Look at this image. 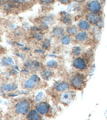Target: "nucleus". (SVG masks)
Returning a JSON list of instances; mask_svg holds the SVG:
<instances>
[{
    "instance_id": "1a4fd4ad",
    "label": "nucleus",
    "mask_w": 107,
    "mask_h": 120,
    "mask_svg": "<svg viewBox=\"0 0 107 120\" xmlns=\"http://www.w3.org/2000/svg\"><path fill=\"white\" fill-rule=\"evenodd\" d=\"M68 87L69 85L68 83L64 82L57 83L55 84V86L56 90L59 91H62L67 90L68 89Z\"/></svg>"
},
{
    "instance_id": "f03ea898",
    "label": "nucleus",
    "mask_w": 107,
    "mask_h": 120,
    "mask_svg": "<svg viewBox=\"0 0 107 120\" xmlns=\"http://www.w3.org/2000/svg\"><path fill=\"white\" fill-rule=\"evenodd\" d=\"M75 96V94L74 91H66L61 94L60 99L63 103L69 104L74 100Z\"/></svg>"
},
{
    "instance_id": "20e7f679",
    "label": "nucleus",
    "mask_w": 107,
    "mask_h": 120,
    "mask_svg": "<svg viewBox=\"0 0 107 120\" xmlns=\"http://www.w3.org/2000/svg\"><path fill=\"white\" fill-rule=\"evenodd\" d=\"M88 8L91 13L97 14L100 11L101 9V4L97 0H93L88 4Z\"/></svg>"
},
{
    "instance_id": "bb28decb",
    "label": "nucleus",
    "mask_w": 107,
    "mask_h": 120,
    "mask_svg": "<svg viewBox=\"0 0 107 120\" xmlns=\"http://www.w3.org/2000/svg\"><path fill=\"white\" fill-rule=\"evenodd\" d=\"M60 2L63 4H67L70 2L71 0H58Z\"/></svg>"
},
{
    "instance_id": "ddd939ff",
    "label": "nucleus",
    "mask_w": 107,
    "mask_h": 120,
    "mask_svg": "<svg viewBox=\"0 0 107 120\" xmlns=\"http://www.w3.org/2000/svg\"><path fill=\"white\" fill-rule=\"evenodd\" d=\"M88 35L87 33L84 32H81L79 33L76 35V39L78 41H83L86 40L87 38Z\"/></svg>"
},
{
    "instance_id": "39448f33",
    "label": "nucleus",
    "mask_w": 107,
    "mask_h": 120,
    "mask_svg": "<svg viewBox=\"0 0 107 120\" xmlns=\"http://www.w3.org/2000/svg\"><path fill=\"white\" fill-rule=\"evenodd\" d=\"M39 78L36 75H33L24 84L25 87L27 88H31L34 87L38 83Z\"/></svg>"
},
{
    "instance_id": "5701e85b",
    "label": "nucleus",
    "mask_w": 107,
    "mask_h": 120,
    "mask_svg": "<svg viewBox=\"0 0 107 120\" xmlns=\"http://www.w3.org/2000/svg\"><path fill=\"white\" fill-rule=\"evenodd\" d=\"M81 50V49L79 47H76L73 49V53L75 55H78L80 53Z\"/></svg>"
},
{
    "instance_id": "0eeeda50",
    "label": "nucleus",
    "mask_w": 107,
    "mask_h": 120,
    "mask_svg": "<svg viewBox=\"0 0 107 120\" xmlns=\"http://www.w3.org/2000/svg\"><path fill=\"white\" fill-rule=\"evenodd\" d=\"M86 19L91 24H95L99 22L100 17L97 14L92 13L86 15Z\"/></svg>"
},
{
    "instance_id": "b1692460",
    "label": "nucleus",
    "mask_w": 107,
    "mask_h": 120,
    "mask_svg": "<svg viewBox=\"0 0 107 120\" xmlns=\"http://www.w3.org/2000/svg\"><path fill=\"white\" fill-rule=\"evenodd\" d=\"M43 36L42 35L39 33H36L34 35V38L37 40H42L43 38Z\"/></svg>"
},
{
    "instance_id": "9d476101",
    "label": "nucleus",
    "mask_w": 107,
    "mask_h": 120,
    "mask_svg": "<svg viewBox=\"0 0 107 120\" xmlns=\"http://www.w3.org/2000/svg\"><path fill=\"white\" fill-rule=\"evenodd\" d=\"M52 20V18L50 16L45 17L42 20L41 26L45 29L48 28L49 24L51 22Z\"/></svg>"
},
{
    "instance_id": "f257e3e1",
    "label": "nucleus",
    "mask_w": 107,
    "mask_h": 120,
    "mask_svg": "<svg viewBox=\"0 0 107 120\" xmlns=\"http://www.w3.org/2000/svg\"><path fill=\"white\" fill-rule=\"evenodd\" d=\"M71 85L76 89H81L84 86V77L79 74H76L72 76L70 79Z\"/></svg>"
},
{
    "instance_id": "c85d7f7f",
    "label": "nucleus",
    "mask_w": 107,
    "mask_h": 120,
    "mask_svg": "<svg viewBox=\"0 0 107 120\" xmlns=\"http://www.w3.org/2000/svg\"><path fill=\"white\" fill-rule=\"evenodd\" d=\"M34 52L36 53H44V50L41 49H36Z\"/></svg>"
},
{
    "instance_id": "6ab92c4d",
    "label": "nucleus",
    "mask_w": 107,
    "mask_h": 120,
    "mask_svg": "<svg viewBox=\"0 0 107 120\" xmlns=\"http://www.w3.org/2000/svg\"><path fill=\"white\" fill-rule=\"evenodd\" d=\"M17 88V86L15 85L8 84L4 85L3 87L4 90H16Z\"/></svg>"
},
{
    "instance_id": "f3484780",
    "label": "nucleus",
    "mask_w": 107,
    "mask_h": 120,
    "mask_svg": "<svg viewBox=\"0 0 107 120\" xmlns=\"http://www.w3.org/2000/svg\"><path fill=\"white\" fill-rule=\"evenodd\" d=\"M3 64L6 65H11L14 64L12 58H4L2 60Z\"/></svg>"
},
{
    "instance_id": "393cba45",
    "label": "nucleus",
    "mask_w": 107,
    "mask_h": 120,
    "mask_svg": "<svg viewBox=\"0 0 107 120\" xmlns=\"http://www.w3.org/2000/svg\"><path fill=\"white\" fill-rule=\"evenodd\" d=\"M43 96H44V93L42 92H40L36 96V100L37 101H40L41 99L43 98Z\"/></svg>"
},
{
    "instance_id": "a211bd4d",
    "label": "nucleus",
    "mask_w": 107,
    "mask_h": 120,
    "mask_svg": "<svg viewBox=\"0 0 107 120\" xmlns=\"http://www.w3.org/2000/svg\"><path fill=\"white\" fill-rule=\"evenodd\" d=\"M61 41L63 44L67 45L70 43L71 39H70V38L69 36L65 35L62 38Z\"/></svg>"
},
{
    "instance_id": "f8f14e48",
    "label": "nucleus",
    "mask_w": 107,
    "mask_h": 120,
    "mask_svg": "<svg viewBox=\"0 0 107 120\" xmlns=\"http://www.w3.org/2000/svg\"><path fill=\"white\" fill-rule=\"evenodd\" d=\"M28 118L31 120H38L40 119V116L35 110H32L29 112Z\"/></svg>"
},
{
    "instance_id": "c756f323",
    "label": "nucleus",
    "mask_w": 107,
    "mask_h": 120,
    "mask_svg": "<svg viewBox=\"0 0 107 120\" xmlns=\"http://www.w3.org/2000/svg\"><path fill=\"white\" fill-rule=\"evenodd\" d=\"M41 28H39V27L35 26V27L32 28V30L33 31H39L41 30Z\"/></svg>"
},
{
    "instance_id": "423d86ee",
    "label": "nucleus",
    "mask_w": 107,
    "mask_h": 120,
    "mask_svg": "<svg viewBox=\"0 0 107 120\" xmlns=\"http://www.w3.org/2000/svg\"><path fill=\"white\" fill-rule=\"evenodd\" d=\"M73 64L74 67L80 70L85 69L87 66L86 62L84 60L80 57L75 59L73 62Z\"/></svg>"
},
{
    "instance_id": "a878e982",
    "label": "nucleus",
    "mask_w": 107,
    "mask_h": 120,
    "mask_svg": "<svg viewBox=\"0 0 107 120\" xmlns=\"http://www.w3.org/2000/svg\"><path fill=\"white\" fill-rule=\"evenodd\" d=\"M53 0H40L41 2L44 4H48L52 2Z\"/></svg>"
},
{
    "instance_id": "aec40b11",
    "label": "nucleus",
    "mask_w": 107,
    "mask_h": 120,
    "mask_svg": "<svg viewBox=\"0 0 107 120\" xmlns=\"http://www.w3.org/2000/svg\"><path fill=\"white\" fill-rule=\"evenodd\" d=\"M66 31L69 34L74 35L77 33V30L75 27H72L67 28V29Z\"/></svg>"
},
{
    "instance_id": "dca6fc26",
    "label": "nucleus",
    "mask_w": 107,
    "mask_h": 120,
    "mask_svg": "<svg viewBox=\"0 0 107 120\" xmlns=\"http://www.w3.org/2000/svg\"><path fill=\"white\" fill-rule=\"evenodd\" d=\"M42 75L45 79H48L52 75L51 71L48 69H45L42 72Z\"/></svg>"
},
{
    "instance_id": "7c9ffc66",
    "label": "nucleus",
    "mask_w": 107,
    "mask_h": 120,
    "mask_svg": "<svg viewBox=\"0 0 107 120\" xmlns=\"http://www.w3.org/2000/svg\"><path fill=\"white\" fill-rule=\"evenodd\" d=\"M15 54H16V55H17V56H18L19 57H20V58H24V56H23V55H21V54H19V53H15Z\"/></svg>"
},
{
    "instance_id": "9b49d317",
    "label": "nucleus",
    "mask_w": 107,
    "mask_h": 120,
    "mask_svg": "<svg viewBox=\"0 0 107 120\" xmlns=\"http://www.w3.org/2000/svg\"><path fill=\"white\" fill-rule=\"evenodd\" d=\"M78 26L81 29L84 30H88L90 28V24L84 20L80 21L79 22Z\"/></svg>"
},
{
    "instance_id": "473e14b6",
    "label": "nucleus",
    "mask_w": 107,
    "mask_h": 120,
    "mask_svg": "<svg viewBox=\"0 0 107 120\" xmlns=\"http://www.w3.org/2000/svg\"><path fill=\"white\" fill-rule=\"evenodd\" d=\"M16 44L18 45L21 46H24L23 45L19 43H16Z\"/></svg>"
},
{
    "instance_id": "6e6552de",
    "label": "nucleus",
    "mask_w": 107,
    "mask_h": 120,
    "mask_svg": "<svg viewBox=\"0 0 107 120\" xmlns=\"http://www.w3.org/2000/svg\"><path fill=\"white\" fill-rule=\"evenodd\" d=\"M37 111L42 114L47 113L49 110V106L48 104L44 102L38 103L36 105Z\"/></svg>"
},
{
    "instance_id": "2f4dec72",
    "label": "nucleus",
    "mask_w": 107,
    "mask_h": 120,
    "mask_svg": "<svg viewBox=\"0 0 107 120\" xmlns=\"http://www.w3.org/2000/svg\"><path fill=\"white\" fill-rule=\"evenodd\" d=\"M75 1L78 3H82L85 0H74Z\"/></svg>"
},
{
    "instance_id": "2eb2a0df",
    "label": "nucleus",
    "mask_w": 107,
    "mask_h": 120,
    "mask_svg": "<svg viewBox=\"0 0 107 120\" xmlns=\"http://www.w3.org/2000/svg\"><path fill=\"white\" fill-rule=\"evenodd\" d=\"M62 21L63 22L67 25H69L72 23V19L68 17L67 14H64V16L62 19Z\"/></svg>"
},
{
    "instance_id": "7ed1b4c3",
    "label": "nucleus",
    "mask_w": 107,
    "mask_h": 120,
    "mask_svg": "<svg viewBox=\"0 0 107 120\" xmlns=\"http://www.w3.org/2000/svg\"><path fill=\"white\" fill-rule=\"evenodd\" d=\"M29 103L27 100H23L20 101L16 106V111L19 113H26L29 107Z\"/></svg>"
},
{
    "instance_id": "cd10ccee",
    "label": "nucleus",
    "mask_w": 107,
    "mask_h": 120,
    "mask_svg": "<svg viewBox=\"0 0 107 120\" xmlns=\"http://www.w3.org/2000/svg\"><path fill=\"white\" fill-rule=\"evenodd\" d=\"M9 26L10 28L12 29H14V30L16 29L17 27L16 25H15V24H13V23H11V24H10V25H9Z\"/></svg>"
},
{
    "instance_id": "72a5a7b5",
    "label": "nucleus",
    "mask_w": 107,
    "mask_h": 120,
    "mask_svg": "<svg viewBox=\"0 0 107 120\" xmlns=\"http://www.w3.org/2000/svg\"><path fill=\"white\" fill-rule=\"evenodd\" d=\"M26 0H20V3H23L25 2Z\"/></svg>"
},
{
    "instance_id": "4be33fe9",
    "label": "nucleus",
    "mask_w": 107,
    "mask_h": 120,
    "mask_svg": "<svg viewBox=\"0 0 107 120\" xmlns=\"http://www.w3.org/2000/svg\"><path fill=\"white\" fill-rule=\"evenodd\" d=\"M50 41L48 39H46L45 40L42 45V47L45 49H47L50 46Z\"/></svg>"
},
{
    "instance_id": "412c9836",
    "label": "nucleus",
    "mask_w": 107,
    "mask_h": 120,
    "mask_svg": "<svg viewBox=\"0 0 107 120\" xmlns=\"http://www.w3.org/2000/svg\"><path fill=\"white\" fill-rule=\"evenodd\" d=\"M48 66L51 68H56L57 66V62L56 61L51 60L48 62L47 63Z\"/></svg>"
},
{
    "instance_id": "4468645a",
    "label": "nucleus",
    "mask_w": 107,
    "mask_h": 120,
    "mask_svg": "<svg viewBox=\"0 0 107 120\" xmlns=\"http://www.w3.org/2000/svg\"><path fill=\"white\" fill-rule=\"evenodd\" d=\"M64 29L62 27H57L54 28L53 31L52 33L55 36H58L61 35L64 32Z\"/></svg>"
}]
</instances>
